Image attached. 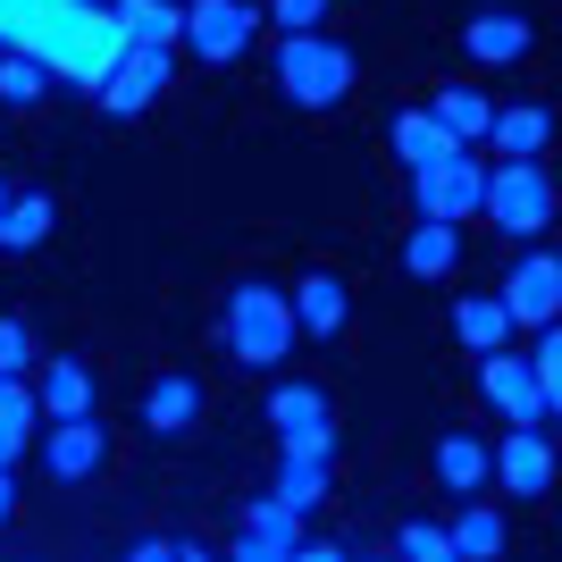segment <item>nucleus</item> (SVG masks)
<instances>
[{
    "label": "nucleus",
    "instance_id": "obj_1",
    "mask_svg": "<svg viewBox=\"0 0 562 562\" xmlns=\"http://www.w3.org/2000/svg\"><path fill=\"white\" fill-rule=\"evenodd\" d=\"M294 303H285L269 278H244L227 294V352L244 361V370H278L285 352H294Z\"/></svg>",
    "mask_w": 562,
    "mask_h": 562
},
{
    "label": "nucleus",
    "instance_id": "obj_2",
    "mask_svg": "<svg viewBox=\"0 0 562 562\" xmlns=\"http://www.w3.org/2000/svg\"><path fill=\"white\" fill-rule=\"evenodd\" d=\"M278 93L294 101V110H336V101L352 93V50L328 43L319 25H311V34H285L278 43Z\"/></svg>",
    "mask_w": 562,
    "mask_h": 562
},
{
    "label": "nucleus",
    "instance_id": "obj_3",
    "mask_svg": "<svg viewBox=\"0 0 562 562\" xmlns=\"http://www.w3.org/2000/svg\"><path fill=\"white\" fill-rule=\"evenodd\" d=\"M479 211L513 235V244H529V235L554 227V177H546L538 160H504L487 177V193H479Z\"/></svg>",
    "mask_w": 562,
    "mask_h": 562
},
{
    "label": "nucleus",
    "instance_id": "obj_4",
    "mask_svg": "<svg viewBox=\"0 0 562 562\" xmlns=\"http://www.w3.org/2000/svg\"><path fill=\"white\" fill-rule=\"evenodd\" d=\"M479 193H487V168L470 160V143H453L446 160L412 168V202H420V218H479Z\"/></svg>",
    "mask_w": 562,
    "mask_h": 562
},
{
    "label": "nucleus",
    "instance_id": "obj_5",
    "mask_svg": "<svg viewBox=\"0 0 562 562\" xmlns=\"http://www.w3.org/2000/svg\"><path fill=\"white\" fill-rule=\"evenodd\" d=\"M260 34V9L252 0H186V25H177V43H193L202 68H227L244 59V43Z\"/></svg>",
    "mask_w": 562,
    "mask_h": 562
},
{
    "label": "nucleus",
    "instance_id": "obj_6",
    "mask_svg": "<svg viewBox=\"0 0 562 562\" xmlns=\"http://www.w3.org/2000/svg\"><path fill=\"white\" fill-rule=\"evenodd\" d=\"M479 395H487L513 428H546V420H554V395L538 386V370H529L520 352H504V345L479 352Z\"/></svg>",
    "mask_w": 562,
    "mask_h": 562
},
{
    "label": "nucleus",
    "instance_id": "obj_7",
    "mask_svg": "<svg viewBox=\"0 0 562 562\" xmlns=\"http://www.w3.org/2000/svg\"><path fill=\"white\" fill-rule=\"evenodd\" d=\"M269 428H278V446L285 453H336V403H328V386H278L269 395Z\"/></svg>",
    "mask_w": 562,
    "mask_h": 562
},
{
    "label": "nucleus",
    "instance_id": "obj_8",
    "mask_svg": "<svg viewBox=\"0 0 562 562\" xmlns=\"http://www.w3.org/2000/svg\"><path fill=\"white\" fill-rule=\"evenodd\" d=\"M495 303L513 311V328H554L562 311V260L554 252H529L504 269V285H495Z\"/></svg>",
    "mask_w": 562,
    "mask_h": 562
},
{
    "label": "nucleus",
    "instance_id": "obj_9",
    "mask_svg": "<svg viewBox=\"0 0 562 562\" xmlns=\"http://www.w3.org/2000/svg\"><path fill=\"white\" fill-rule=\"evenodd\" d=\"M168 76H177L168 43H160V50H117V68L101 76L93 93H101V110H110V117H135V110H151V101L168 93Z\"/></svg>",
    "mask_w": 562,
    "mask_h": 562
},
{
    "label": "nucleus",
    "instance_id": "obj_10",
    "mask_svg": "<svg viewBox=\"0 0 562 562\" xmlns=\"http://www.w3.org/2000/svg\"><path fill=\"white\" fill-rule=\"evenodd\" d=\"M101 462H110V428H101L93 412H76V420H50V437H43V470L59 479V487H85Z\"/></svg>",
    "mask_w": 562,
    "mask_h": 562
},
{
    "label": "nucleus",
    "instance_id": "obj_11",
    "mask_svg": "<svg viewBox=\"0 0 562 562\" xmlns=\"http://www.w3.org/2000/svg\"><path fill=\"white\" fill-rule=\"evenodd\" d=\"M487 470L520 495V504H538V495L554 487V446H546V428H513L504 453H487Z\"/></svg>",
    "mask_w": 562,
    "mask_h": 562
},
{
    "label": "nucleus",
    "instance_id": "obj_12",
    "mask_svg": "<svg viewBox=\"0 0 562 562\" xmlns=\"http://www.w3.org/2000/svg\"><path fill=\"white\" fill-rule=\"evenodd\" d=\"M529 43H538V34H529V18H513V9H479V18L462 25V50L479 68H520Z\"/></svg>",
    "mask_w": 562,
    "mask_h": 562
},
{
    "label": "nucleus",
    "instance_id": "obj_13",
    "mask_svg": "<svg viewBox=\"0 0 562 562\" xmlns=\"http://www.w3.org/2000/svg\"><path fill=\"white\" fill-rule=\"evenodd\" d=\"M285 303H294V328H303V336H319V345H328V336H345V319H352L345 278H328V269H311V278L294 285Z\"/></svg>",
    "mask_w": 562,
    "mask_h": 562
},
{
    "label": "nucleus",
    "instance_id": "obj_14",
    "mask_svg": "<svg viewBox=\"0 0 562 562\" xmlns=\"http://www.w3.org/2000/svg\"><path fill=\"white\" fill-rule=\"evenodd\" d=\"M193 420H202V386H193L186 370H168V378L143 386V428H151V437H186Z\"/></svg>",
    "mask_w": 562,
    "mask_h": 562
},
{
    "label": "nucleus",
    "instance_id": "obj_15",
    "mask_svg": "<svg viewBox=\"0 0 562 562\" xmlns=\"http://www.w3.org/2000/svg\"><path fill=\"white\" fill-rule=\"evenodd\" d=\"M110 25L126 50H177V25H186V9L177 0H110Z\"/></svg>",
    "mask_w": 562,
    "mask_h": 562
},
{
    "label": "nucleus",
    "instance_id": "obj_16",
    "mask_svg": "<svg viewBox=\"0 0 562 562\" xmlns=\"http://www.w3.org/2000/svg\"><path fill=\"white\" fill-rule=\"evenodd\" d=\"M294 546H303V513H294V504H278V495H269V504H252V513H244V529H235V554H244V562L294 554Z\"/></svg>",
    "mask_w": 562,
    "mask_h": 562
},
{
    "label": "nucleus",
    "instance_id": "obj_17",
    "mask_svg": "<svg viewBox=\"0 0 562 562\" xmlns=\"http://www.w3.org/2000/svg\"><path fill=\"white\" fill-rule=\"evenodd\" d=\"M34 412H43V420L93 412V370H85V361H43V378H34Z\"/></svg>",
    "mask_w": 562,
    "mask_h": 562
},
{
    "label": "nucleus",
    "instance_id": "obj_18",
    "mask_svg": "<svg viewBox=\"0 0 562 562\" xmlns=\"http://www.w3.org/2000/svg\"><path fill=\"white\" fill-rule=\"evenodd\" d=\"M336 487V453H285L278 462V504H294V513H319Z\"/></svg>",
    "mask_w": 562,
    "mask_h": 562
},
{
    "label": "nucleus",
    "instance_id": "obj_19",
    "mask_svg": "<svg viewBox=\"0 0 562 562\" xmlns=\"http://www.w3.org/2000/svg\"><path fill=\"white\" fill-rule=\"evenodd\" d=\"M386 143H395L403 168H428V160H446V151H453V135L437 126V110H395V117H386Z\"/></svg>",
    "mask_w": 562,
    "mask_h": 562
},
{
    "label": "nucleus",
    "instance_id": "obj_20",
    "mask_svg": "<svg viewBox=\"0 0 562 562\" xmlns=\"http://www.w3.org/2000/svg\"><path fill=\"white\" fill-rule=\"evenodd\" d=\"M446 328H453V345H462V352H495L504 336H513V311L495 303V294H462Z\"/></svg>",
    "mask_w": 562,
    "mask_h": 562
},
{
    "label": "nucleus",
    "instance_id": "obj_21",
    "mask_svg": "<svg viewBox=\"0 0 562 562\" xmlns=\"http://www.w3.org/2000/svg\"><path fill=\"white\" fill-rule=\"evenodd\" d=\"M453 260H462V227L453 218H420V227L403 235V269L412 278H446Z\"/></svg>",
    "mask_w": 562,
    "mask_h": 562
},
{
    "label": "nucleus",
    "instance_id": "obj_22",
    "mask_svg": "<svg viewBox=\"0 0 562 562\" xmlns=\"http://www.w3.org/2000/svg\"><path fill=\"white\" fill-rule=\"evenodd\" d=\"M487 135L504 143V160H538V151H546V135H554V110H546V101L495 110V117H487Z\"/></svg>",
    "mask_w": 562,
    "mask_h": 562
},
{
    "label": "nucleus",
    "instance_id": "obj_23",
    "mask_svg": "<svg viewBox=\"0 0 562 562\" xmlns=\"http://www.w3.org/2000/svg\"><path fill=\"white\" fill-rule=\"evenodd\" d=\"M428 110H437V126H446L453 143H479V135H487V117H495V101L479 93V85H446Z\"/></svg>",
    "mask_w": 562,
    "mask_h": 562
},
{
    "label": "nucleus",
    "instance_id": "obj_24",
    "mask_svg": "<svg viewBox=\"0 0 562 562\" xmlns=\"http://www.w3.org/2000/svg\"><path fill=\"white\" fill-rule=\"evenodd\" d=\"M34 420H43V412H34V386H25V378H0V462H18V453H25Z\"/></svg>",
    "mask_w": 562,
    "mask_h": 562
},
{
    "label": "nucleus",
    "instance_id": "obj_25",
    "mask_svg": "<svg viewBox=\"0 0 562 562\" xmlns=\"http://www.w3.org/2000/svg\"><path fill=\"white\" fill-rule=\"evenodd\" d=\"M50 235V193H9V211H0V244L9 252H34Z\"/></svg>",
    "mask_w": 562,
    "mask_h": 562
},
{
    "label": "nucleus",
    "instance_id": "obj_26",
    "mask_svg": "<svg viewBox=\"0 0 562 562\" xmlns=\"http://www.w3.org/2000/svg\"><path fill=\"white\" fill-rule=\"evenodd\" d=\"M437 479H446L453 495H470V487H479V479H487V446H479L470 428H453L446 446H437Z\"/></svg>",
    "mask_w": 562,
    "mask_h": 562
},
{
    "label": "nucleus",
    "instance_id": "obj_27",
    "mask_svg": "<svg viewBox=\"0 0 562 562\" xmlns=\"http://www.w3.org/2000/svg\"><path fill=\"white\" fill-rule=\"evenodd\" d=\"M504 538H513V529H504V513H462V520H453V529H446V554L453 562H487V554H504Z\"/></svg>",
    "mask_w": 562,
    "mask_h": 562
},
{
    "label": "nucleus",
    "instance_id": "obj_28",
    "mask_svg": "<svg viewBox=\"0 0 562 562\" xmlns=\"http://www.w3.org/2000/svg\"><path fill=\"white\" fill-rule=\"evenodd\" d=\"M43 93H50L43 59H34V50H0V101H9V110H34Z\"/></svg>",
    "mask_w": 562,
    "mask_h": 562
},
{
    "label": "nucleus",
    "instance_id": "obj_29",
    "mask_svg": "<svg viewBox=\"0 0 562 562\" xmlns=\"http://www.w3.org/2000/svg\"><path fill=\"white\" fill-rule=\"evenodd\" d=\"M395 554H412V562H453L437 520H403V529H395Z\"/></svg>",
    "mask_w": 562,
    "mask_h": 562
},
{
    "label": "nucleus",
    "instance_id": "obj_30",
    "mask_svg": "<svg viewBox=\"0 0 562 562\" xmlns=\"http://www.w3.org/2000/svg\"><path fill=\"white\" fill-rule=\"evenodd\" d=\"M25 370H34V328L0 319V378H25Z\"/></svg>",
    "mask_w": 562,
    "mask_h": 562
},
{
    "label": "nucleus",
    "instance_id": "obj_31",
    "mask_svg": "<svg viewBox=\"0 0 562 562\" xmlns=\"http://www.w3.org/2000/svg\"><path fill=\"white\" fill-rule=\"evenodd\" d=\"M529 370H538L546 395H562V336H554V328H538V352H529Z\"/></svg>",
    "mask_w": 562,
    "mask_h": 562
},
{
    "label": "nucleus",
    "instance_id": "obj_32",
    "mask_svg": "<svg viewBox=\"0 0 562 562\" xmlns=\"http://www.w3.org/2000/svg\"><path fill=\"white\" fill-rule=\"evenodd\" d=\"M269 18H278L285 34H311V25L328 18V0H269Z\"/></svg>",
    "mask_w": 562,
    "mask_h": 562
},
{
    "label": "nucleus",
    "instance_id": "obj_33",
    "mask_svg": "<svg viewBox=\"0 0 562 562\" xmlns=\"http://www.w3.org/2000/svg\"><path fill=\"white\" fill-rule=\"evenodd\" d=\"M9 513H18V479H9V462H0V529H9Z\"/></svg>",
    "mask_w": 562,
    "mask_h": 562
},
{
    "label": "nucleus",
    "instance_id": "obj_34",
    "mask_svg": "<svg viewBox=\"0 0 562 562\" xmlns=\"http://www.w3.org/2000/svg\"><path fill=\"white\" fill-rule=\"evenodd\" d=\"M9 193H18V186H0V211H9Z\"/></svg>",
    "mask_w": 562,
    "mask_h": 562
},
{
    "label": "nucleus",
    "instance_id": "obj_35",
    "mask_svg": "<svg viewBox=\"0 0 562 562\" xmlns=\"http://www.w3.org/2000/svg\"><path fill=\"white\" fill-rule=\"evenodd\" d=\"M177 9H186V0H177Z\"/></svg>",
    "mask_w": 562,
    "mask_h": 562
},
{
    "label": "nucleus",
    "instance_id": "obj_36",
    "mask_svg": "<svg viewBox=\"0 0 562 562\" xmlns=\"http://www.w3.org/2000/svg\"><path fill=\"white\" fill-rule=\"evenodd\" d=\"M85 9H93V0H85Z\"/></svg>",
    "mask_w": 562,
    "mask_h": 562
}]
</instances>
